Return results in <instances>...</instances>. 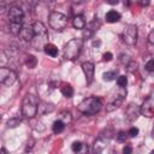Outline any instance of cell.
Masks as SVG:
<instances>
[{"instance_id":"6da1fadb","label":"cell","mask_w":154,"mask_h":154,"mask_svg":"<svg viewBox=\"0 0 154 154\" xmlns=\"http://www.w3.org/2000/svg\"><path fill=\"white\" fill-rule=\"evenodd\" d=\"M102 108V102L100 99L90 96L84 99L82 102H79V105L77 106V109L83 113L84 116H94L96 113H99Z\"/></svg>"},{"instance_id":"7a4b0ae2","label":"cell","mask_w":154,"mask_h":154,"mask_svg":"<svg viewBox=\"0 0 154 154\" xmlns=\"http://www.w3.org/2000/svg\"><path fill=\"white\" fill-rule=\"evenodd\" d=\"M38 99L34 94H26L22 102V114L24 118L31 119L38 112Z\"/></svg>"},{"instance_id":"3957f363","label":"cell","mask_w":154,"mask_h":154,"mask_svg":"<svg viewBox=\"0 0 154 154\" xmlns=\"http://www.w3.org/2000/svg\"><path fill=\"white\" fill-rule=\"evenodd\" d=\"M82 47H83V38H71L64 47V57L69 60H75L81 51H82Z\"/></svg>"},{"instance_id":"277c9868","label":"cell","mask_w":154,"mask_h":154,"mask_svg":"<svg viewBox=\"0 0 154 154\" xmlns=\"http://www.w3.org/2000/svg\"><path fill=\"white\" fill-rule=\"evenodd\" d=\"M48 23H49V26L55 31H61L67 25V17L60 12L53 11L48 16Z\"/></svg>"},{"instance_id":"5b68a950","label":"cell","mask_w":154,"mask_h":154,"mask_svg":"<svg viewBox=\"0 0 154 154\" xmlns=\"http://www.w3.org/2000/svg\"><path fill=\"white\" fill-rule=\"evenodd\" d=\"M122 40L125 45L134 46L137 42V26L135 24H128L122 32Z\"/></svg>"},{"instance_id":"8992f818","label":"cell","mask_w":154,"mask_h":154,"mask_svg":"<svg viewBox=\"0 0 154 154\" xmlns=\"http://www.w3.org/2000/svg\"><path fill=\"white\" fill-rule=\"evenodd\" d=\"M17 81V73L7 67H1L0 69V83L6 85V87H11L14 82Z\"/></svg>"},{"instance_id":"52a82bcc","label":"cell","mask_w":154,"mask_h":154,"mask_svg":"<svg viewBox=\"0 0 154 154\" xmlns=\"http://www.w3.org/2000/svg\"><path fill=\"white\" fill-rule=\"evenodd\" d=\"M7 17H8V23H23L24 13L23 10L18 6L10 7L7 11Z\"/></svg>"},{"instance_id":"ba28073f","label":"cell","mask_w":154,"mask_h":154,"mask_svg":"<svg viewBox=\"0 0 154 154\" xmlns=\"http://www.w3.org/2000/svg\"><path fill=\"white\" fill-rule=\"evenodd\" d=\"M100 28V22L97 20V18H94L93 22H90L87 28H84L83 30V40H89L93 37V35L99 30Z\"/></svg>"},{"instance_id":"9c48e42d","label":"cell","mask_w":154,"mask_h":154,"mask_svg":"<svg viewBox=\"0 0 154 154\" xmlns=\"http://www.w3.org/2000/svg\"><path fill=\"white\" fill-rule=\"evenodd\" d=\"M141 108V114L147 117V118H152L154 117V100L148 97L147 100L143 101L142 106H140Z\"/></svg>"},{"instance_id":"30bf717a","label":"cell","mask_w":154,"mask_h":154,"mask_svg":"<svg viewBox=\"0 0 154 154\" xmlns=\"http://www.w3.org/2000/svg\"><path fill=\"white\" fill-rule=\"evenodd\" d=\"M82 70L84 72V76H85V81H87V84H91L93 81H94V72H95V66L93 63L90 61H85L82 64Z\"/></svg>"},{"instance_id":"8fae6325","label":"cell","mask_w":154,"mask_h":154,"mask_svg":"<svg viewBox=\"0 0 154 154\" xmlns=\"http://www.w3.org/2000/svg\"><path fill=\"white\" fill-rule=\"evenodd\" d=\"M141 114V108L136 103H130L125 109V117L129 122H135Z\"/></svg>"},{"instance_id":"7c38bea8","label":"cell","mask_w":154,"mask_h":154,"mask_svg":"<svg viewBox=\"0 0 154 154\" xmlns=\"http://www.w3.org/2000/svg\"><path fill=\"white\" fill-rule=\"evenodd\" d=\"M125 95H126V90H124V88H122V91H120L119 94H117V96H114V99L106 106V111H107V112H111V111L118 108V107L122 105V102H123Z\"/></svg>"},{"instance_id":"4fadbf2b","label":"cell","mask_w":154,"mask_h":154,"mask_svg":"<svg viewBox=\"0 0 154 154\" xmlns=\"http://www.w3.org/2000/svg\"><path fill=\"white\" fill-rule=\"evenodd\" d=\"M19 36L23 41L25 42H31L34 36H35V32H34V28L32 26H23L20 32H19Z\"/></svg>"},{"instance_id":"5bb4252c","label":"cell","mask_w":154,"mask_h":154,"mask_svg":"<svg viewBox=\"0 0 154 154\" xmlns=\"http://www.w3.org/2000/svg\"><path fill=\"white\" fill-rule=\"evenodd\" d=\"M32 28H34L35 36H47L48 35L47 29H46V26L42 22H35L32 24Z\"/></svg>"},{"instance_id":"9a60e30c","label":"cell","mask_w":154,"mask_h":154,"mask_svg":"<svg viewBox=\"0 0 154 154\" xmlns=\"http://www.w3.org/2000/svg\"><path fill=\"white\" fill-rule=\"evenodd\" d=\"M105 19H106L107 23H117V22L120 20V13L114 11V10H111V11H108L106 13Z\"/></svg>"},{"instance_id":"2e32d148","label":"cell","mask_w":154,"mask_h":154,"mask_svg":"<svg viewBox=\"0 0 154 154\" xmlns=\"http://www.w3.org/2000/svg\"><path fill=\"white\" fill-rule=\"evenodd\" d=\"M72 25L75 29H84L85 28V19L82 14H77L72 19Z\"/></svg>"},{"instance_id":"e0dca14e","label":"cell","mask_w":154,"mask_h":154,"mask_svg":"<svg viewBox=\"0 0 154 154\" xmlns=\"http://www.w3.org/2000/svg\"><path fill=\"white\" fill-rule=\"evenodd\" d=\"M43 52H45L47 55L52 57V58H54V57L58 55V48H57V46H54L53 43H47V45L43 47Z\"/></svg>"},{"instance_id":"ac0fdd59","label":"cell","mask_w":154,"mask_h":154,"mask_svg":"<svg viewBox=\"0 0 154 154\" xmlns=\"http://www.w3.org/2000/svg\"><path fill=\"white\" fill-rule=\"evenodd\" d=\"M60 91L65 97H72L73 96V88L67 84V83H63L60 87Z\"/></svg>"},{"instance_id":"d6986e66","label":"cell","mask_w":154,"mask_h":154,"mask_svg":"<svg viewBox=\"0 0 154 154\" xmlns=\"http://www.w3.org/2000/svg\"><path fill=\"white\" fill-rule=\"evenodd\" d=\"M65 125H66V124H65L63 120L58 119V120H55V122L53 123V125H52V130H53L54 134H60V132L64 131Z\"/></svg>"},{"instance_id":"ffe728a7","label":"cell","mask_w":154,"mask_h":154,"mask_svg":"<svg viewBox=\"0 0 154 154\" xmlns=\"http://www.w3.org/2000/svg\"><path fill=\"white\" fill-rule=\"evenodd\" d=\"M71 149H72V152H75V153H82V152H87V150H88V147H87L85 144H83L82 142L76 141V142L72 143Z\"/></svg>"},{"instance_id":"44dd1931","label":"cell","mask_w":154,"mask_h":154,"mask_svg":"<svg viewBox=\"0 0 154 154\" xmlns=\"http://www.w3.org/2000/svg\"><path fill=\"white\" fill-rule=\"evenodd\" d=\"M53 109H54V106H53L52 103H46V102H43V103L38 105V113H40V114H47V113L52 112Z\"/></svg>"},{"instance_id":"7402d4cb","label":"cell","mask_w":154,"mask_h":154,"mask_svg":"<svg viewBox=\"0 0 154 154\" xmlns=\"http://www.w3.org/2000/svg\"><path fill=\"white\" fill-rule=\"evenodd\" d=\"M36 64H37V59H36L35 55H31V54L26 55V58H25V65L29 69H34L36 66Z\"/></svg>"},{"instance_id":"603a6c76","label":"cell","mask_w":154,"mask_h":154,"mask_svg":"<svg viewBox=\"0 0 154 154\" xmlns=\"http://www.w3.org/2000/svg\"><path fill=\"white\" fill-rule=\"evenodd\" d=\"M58 119L63 120L65 124H70L71 120H72V117H71V113H70V112H67V111H63V112L59 113Z\"/></svg>"},{"instance_id":"cb8c5ba5","label":"cell","mask_w":154,"mask_h":154,"mask_svg":"<svg viewBox=\"0 0 154 154\" xmlns=\"http://www.w3.org/2000/svg\"><path fill=\"white\" fill-rule=\"evenodd\" d=\"M118 76V71H107L103 73V81H107V82H111L113 79H116V77Z\"/></svg>"},{"instance_id":"d4e9b609","label":"cell","mask_w":154,"mask_h":154,"mask_svg":"<svg viewBox=\"0 0 154 154\" xmlns=\"http://www.w3.org/2000/svg\"><path fill=\"white\" fill-rule=\"evenodd\" d=\"M20 123H22V119H20L19 117H14V118L8 119L7 126H8V128H16V126H18Z\"/></svg>"},{"instance_id":"484cf974","label":"cell","mask_w":154,"mask_h":154,"mask_svg":"<svg viewBox=\"0 0 154 154\" xmlns=\"http://www.w3.org/2000/svg\"><path fill=\"white\" fill-rule=\"evenodd\" d=\"M147 43H148V48L150 51H154V29L149 32L148 35V40H147Z\"/></svg>"},{"instance_id":"4316f807","label":"cell","mask_w":154,"mask_h":154,"mask_svg":"<svg viewBox=\"0 0 154 154\" xmlns=\"http://www.w3.org/2000/svg\"><path fill=\"white\" fill-rule=\"evenodd\" d=\"M117 83H118L119 88H125L126 84H128V78H126V76H119V77L117 78Z\"/></svg>"},{"instance_id":"83f0119b","label":"cell","mask_w":154,"mask_h":154,"mask_svg":"<svg viewBox=\"0 0 154 154\" xmlns=\"http://www.w3.org/2000/svg\"><path fill=\"white\" fill-rule=\"evenodd\" d=\"M126 66H128V71H129V72H135V71L137 70V63H136L135 60H130V61L126 64Z\"/></svg>"},{"instance_id":"f1b7e54d","label":"cell","mask_w":154,"mask_h":154,"mask_svg":"<svg viewBox=\"0 0 154 154\" xmlns=\"http://www.w3.org/2000/svg\"><path fill=\"white\" fill-rule=\"evenodd\" d=\"M144 69L148 72H154V59H150L149 61H147L144 65Z\"/></svg>"},{"instance_id":"f546056e","label":"cell","mask_w":154,"mask_h":154,"mask_svg":"<svg viewBox=\"0 0 154 154\" xmlns=\"http://www.w3.org/2000/svg\"><path fill=\"white\" fill-rule=\"evenodd\" d=\"M128 135H129L130 137H136V136L138 135V129H137L136 126H132V128H130V130H129Z\"/></svg>"},{"instance_id":"4dcf8cb0","label":"cell","mask_w":154,"mask_h":154,"mask_svg":"<svg viewBox=\"0 0 154 154\" xmlns=\"http://www.w3.org/2000/svg\"><path fill=\"white\" fill-rule=\"evenodd\" d=\"M126 132L125 131H120L118 135H117V140L119 141V142H125L126 141Z\"/></svg>"},{"instance_id":"1f68e13d","label":"cell","mask_w":154,"mask_h":154,"mask_svg":"<svg viewBox=\"0 0 154 154\" xmlns=\"http://www.w3.org/2000/svg\"><path fill=\"white\" fill-rule=\"evenodd\" d=\"M112 58H113V55H112V53H109V52H107V53L103 54V60H105V61H109V60H112Z\"/></svg>"},{"instance_id":"d6a6232c","label":"cell","mask_w":154,"mask_h":154,"mask_svg":"<svg viewBox=\"0 0 154 154\" xmlns=\"http://www.w3.org/2000/svg\"><path fill=\"white\" fill-rule=\"evenodd\" d=\"M131 152H132V148L129 147V146L124 147V149H123V153H124V154H129V153H131Z\"/></svg>"},{"instance_id":"836d02e7","label":"cell","mask_w":154,"mask_h":154,"mask_svg":"<svg viewBox=\"0 0 154 154\" xmlns=\"http://www.w3.org/2000/svg\"><path fill=\"white\" fill-rule=\"evenodd\" d=\"M1 1H2V6H5V5H10V4L14 2L16 0H1Z\"/></svg>"},{"instance_id":"e575fe53","label":"cell","mask_w":154,"mask_h":154,"mask_svg":"<svg viewBox=\"0 0 154 154\" xmlns=\"http://www.w3.org/2000/svg\"><path fill=\"white\" fill-rule=\"evenodd\" d=\"M106 2L109 5H117L119 2V0H106Z\"/></svg>"},{"instance_id":"d590c367","label":"cell","mask_w":154,"mask_h":154,"mask_svg":"<svg viewBox=\"0 0 154 154\" xmlns=\"http://www.w3.org/2000/svg\"><path fill=\"white\" fill-rule=\"evenodd\" d=\"M85 1H88V0H72V2L76 4V5H81V4L85 2Z\"/></svg>"},{"instance_id":"8d00e7d4","label":"cell","mask_w":154,"mask_h":154,"mask_svg":"<svg viewBox=\"0 0 154 154\" xmlns=\"http://www.w3.org/2000/svg\"><path fill=\"white\" fill-rule=\"evenodd\" d=\"M140 2H141L142 6H148L149 5V0H140Z\"/></svg>"},{"instance_id":"74e56055","label":"cell","mask_w":154,"mask_h":154,"mask_svg":"<svg viewBox=\"0 0 154 154\" xmlns=\"http://www.w3.org/2000/svg\"><path fill=\"white\" fill-rule=\"evenodd\" d=\"M123 2H124V5H125V6H130L131 0H123Z\"/></svg>"}]
</instances>
